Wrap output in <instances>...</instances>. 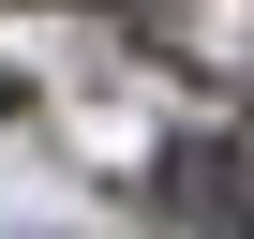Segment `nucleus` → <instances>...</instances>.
Here are the masks:
<instances>
[{"instance_id": "nucleus-1", "label": "nucleus", "mask_w": 254, "mask_h": 239, "mask_svg": "<svg viewBox=\"0 0 254 239\" xmlns=\"http://www.w3.org/2000/svg\"><path fill=\"white\" fill-rule=\"evenodd\" d=\"M0 15H30V0H0Z\"/></svg>"}]
</instances>
